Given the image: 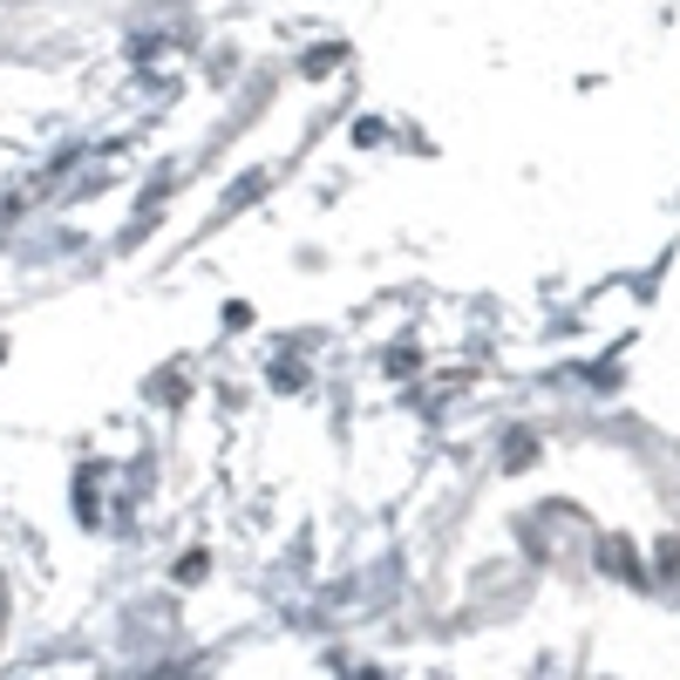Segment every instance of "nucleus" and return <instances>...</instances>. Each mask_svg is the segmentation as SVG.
Wrapping results in <instances>:
<instances>
[{
  "mask_svg": "<svg viewBox=\"0 0 680 680\" xmlns=\"http://www.w3.org/2000/svg\"><path fill=\"white\" fill-rule=\"evenodd\" d=\"M252 197H266V171H259V177H246V184H238V191L225 197V205H218V212L231 218V212H246V205H252Z\"/></svg>",
  "mask_w": 680,
  "mask_h": 680,
  "instance_id": "nucleus-1",
  "label": "nucleus"
},
{
  "mask_svg": "<svg viewBox=\"0 0 680 680\" xmlns=\"http://www.w3.org/2000/svg\"><path fill=\"white\" fill-rule=\"evenodd\" d=\"M538 456V443H531V435H517V443H510V469H525Z\"/></svg>",
  "mask_w": 680,
  "mask_h": 680,
  "instance_id": "nucleus-2",
  "label": "nucleus"
}]
</instances>
